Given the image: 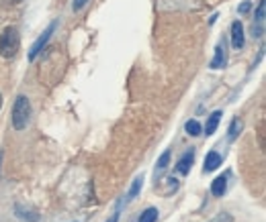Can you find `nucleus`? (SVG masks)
Returning a JSON list of instances; mask_svg holds the SVG:
<instances>
[{
    "label": "nucleus",
    "instance_id": "obj_11",
    "mask_svg": "<svg viewBox=\"0 0 266 222\" xmlns=\"http://www.w3.org/2000/svg\"><path fill=\"white\" fill-rule=\"evenodd\" d=\"M225 189H227V175L215 177L213 183H211V194H213V196H223Z\"/></svg>",
    "mask_w": 266,
    "mask_h": 222
},
{
    "label": "nucleus",
    "instance_id": "obj_1",
    "mask_svg": "<svg viewBox=\"0 0 266 222\" xmlns=\"http://www.w3.org/2000/svg\"><path fill=\"white\" fill-rule=\"evenodd\" d=\"M29 118H31V102H29L27 96H17L15 100V106H13V129L15 131H23L27 129V124H29Z\"/></svg>",
    "mask_w": 266,
    "mask_h": 222
},
{
    "label": "nucleus",
    "instance_id": "obj_13",
    "mask_svg": "<svg viewBox=\"0 0 266 222\" xmlns=\"http://www.w3.org/2000/svg\"><path fill=\"white\" fill-rule=\"evenodd\" d=\"M156 220H158V210L156 208H147L139 216V222H156Z\"/></svg>",
    "mask_w": 266,
    "mask_h": 222
},
{
    "label": "nucleus",
    "instance_id": "obj_19",
    "mask_svg": "<svg viewBox=\"0 0 266 222\" xmlns=\"http://www.w3.org/2000/svg\"><path fill=\"white\" fill-rule=\"evenodd\" d=\"M252 11V3H244L242 7H240V15H248Z\"/></svg>",
    "mask_w": 266,
    "mask_h": 222
},
{
    "label": "nucleus",
    "instance_id": "obj_14",
    "mask_svg": "<svg viewBox=\"0 0 266 222\" xmlns=\"http://www.w3.org/2000/svg\"><path fill=\"white\" fill-rule=\"evenodd\" d=\"M141 183H143V177H135L131 187H129V192H127V200H133L137 194H139V189H141Z\"/></svg>",
    "mask_w": 266,
    "mask_h": 222
},
{
    "label": "nucleus",
    "instance_id": "obj_2",
    "mask_svg": "<svg viewBox=\"0 0 266 222\" xmlns=\"http://www.w3.org/2000/svg\"><path fill=\"white\" fill-rule=\"evenodd\" d=\"M21 47V37H19V31L15 27H7L0 35V55L3 57H15L17 51Z\"/></svg>",
    "mask_w": 266,
    "mask_h": 222
},
{
    "label": "nucleus",
    "instance_id": "obj_6",
    "mask_svg": "<svg viewBox=\"0 0 266 222\" xmlns=\"http://www.w3.org/2000/svg\"><path fill=\"white\" fill-rule=\"evenodd\" d=\"M193 161H195V151L191 149V151H187V153L181 157V159H179V163H176V171H179L181 175H187V173L191 171Z\"/></svg>",
    "mask_w": 266,
    "mask_h": 222
},
{
    "label": "nucleus",
    "instance_id": "obj_5",
    "mask_svg": "<svg viewBox=\"0 0 266 222\" xmlns=\"http://www.w3.org/2000/svg\"><path fill=\"white\" fill-rule=\"evenodd\" d=\"M244 27L240 21H233L231 23V47L233 49H242L244 47Z\"/></svg>",
    "mask_w": 266,
    "mask_h": 222
},
{
    "label": "nucleus",
    "instance_id": "obj_22",
    "mask_svg": "<svg viewBox=\"0 0 266 222\" xmlns=\"http://www.w3.org/2000/svg\"><path fill=\"white\" fill-rule=\"evenodd\" d=\"M0 108H3V94H0Z\"/></svg>",
    "mask_w": 266,
    "mask_h": 222
},
{
    "label": "nucleus",
    "instance_id": "obj_15",
    "mask_svg": "<svg viewBox=\"0 0 266 222\" xmlns=\"http://www.w3.org/2000/svg\"><path fill=\"white\" fill-rule=\"evenodd\" d=\"M170 149H166L162 155H160V159H158V165H156V171H164L168 167V161H170Z\"/></svg>",
    "mask_w": 266,
    "mask_h": 222
},
{
    "label": "nucleus",
    "instance_id": "obj_4",
    "mask_svg": "<svg viewBox=\"0 0 266 222\" xmlns=\"http://www.w3.org/2000/svg\"><path fill=\"white\" fill-rule=\"evenodd\" d=\"M264 13H266V3L260 0L256 7V21H254V29H252L254 37H258V39H262V35H264Z\"/></svg>",
    "mask_w": 266,
    "mask_h": 222
},
{
    "label": "nucleus",
    "instance_id": "obj_7",
    "mask_svg": "<svg viewBox=\"0 0 266 222\" xmlns=\"http://www.w3.org/2000/svg\"><path fill=\"white\" fill-rule=\"evenodd\" d=\"M15 212H17V216H19L21 220H27V222H39V220H41V216H39L35 210H27V208H23L21 204H15Z\"/></svg>",
    "mask_w": 266,
    "mask_h": 222
},
{
    "label": "nucleus",
    "instance_id": "obj_17",
    "mask_svg": "<svg viewBox=\"0 0 266 222\" xmlns=\"http://www.w3.org/2000/svg\"><path fill=\"white\" fill-rule=\"evenodd\" d=\"M211 222H233V218L229 216V214H219L215 220H211Z\"/></svg>",
    "mask_w": 266,
    "mask_h": 222
},
{
    "label": "nucleus",
    "instance_id": "obj_10",
    "mask_svg": "<svg viewBox=\"0 0 266 222\" xmlns=\"http://www.w3.org/2000/svg\"><path fill=\"white\" fill-rule=\"evenodd\" d=\"M221 165V155L217 151H209L205 157V171H215Z\"/></svg>",
    "mask_w": 266,
    "mask_h": 222
},
{
    "label": "nucleus",
    "instance_id": "obj_20",
    "mask_svg": "<svg viewBox=\"0 0 266 222\" xmlns=\"http://www.w3.org/2000/svg\"><path fill=\"white\" fill-rule=\"evenodd\" d=\"M117 220H119V212H115V214L111 216V220H107V222H117Z\"/></svg>",
    "mask_w": 266,
    "mask_h": 222
},
{
    "label": "nucleus",
    "instance_id": "obj_9",
    "mask_svg": "<svg viewBox=\"0 0 266 222\" xmlns=\"http://www.w3.org/2000/svg\"><path fill=\"white\" fill-rule=\"evenodd\" d=\"M223 66H225V45L219 43L215 47V55L211 59V70H221Z\"/></svg>",
    "mask_w": 266,
    "mask_h": 222
},
{
    "label": "nucleus",
    "instance_id": "obj_23",
    "mask_svg": "<svg viewBox=\"0 0 266 222\" xmlns=\"http://www.w3.org/2000/svg\"><path fill=\"white\" fill-rule=\"evenodd\" d=\"M0 161H3V155H0Z\"/></svg>",
    "mask_w": 266,
    "mask_h": 222
},
{
    "label": "nucleus",
    "instance_id": "obj_12",
    "mask_svg": "<svg viewBox=\"0 0 266 222\" xmlns=\"http://www.w3.org/2000/svg\"><path fill=\"white\" fill-rule=\"evenodd\" d=\"M240 131H242V120L240 118H233L231 120V124H229V135H227V139L229 141H235V139H238V135H240Z\"/></svg>",
    "mask_w": 266,
    "mask_h": 222
},
{
    "label": "nucleus",
    "instance_id": "obj_18",
    "mask_svg": "<svg viewBox=\"0 0 266 222\" xmlns=\"http://www.w3.org/2000/svg\"><path fill=\"white\" fill-rule=\"evenodd\" d=\"M86 3H88V0H74L72 9H74V11H82V9L86 7Z\"/></svg>",
    "mask_w": 266,
    "mask_h": 222
},
{
    "label": "nucleus",
    "instance_id": "obj_16",
    "mask_svg": "<svg viewBox=\"0 0 266 222\" xmlns=\"http://www.w3.org/2000/svg\"><path fill=\"white\" fill-rule=\"evenodd\" d=\"M187 133L191 135V137H199L201 135V124H199V120H189L187 122Z\"/></svg>",
    "mask_w": 266,
    "mask_h": 222
},
{
    "label": "nucleus",
    "instance_id": "obj_21",
    "mask_svg": "<svg viewBox=\"0 0 266 222\" xmlns=\"http://www.w3.org/2000/svg\"><path fill=\"white\" fill-rule=\"evenodd\" d=\"M19 3H23V0H13V5H19Z\"/></svg>",
    "mask_w": 266,
    "mask_h": 222
},
{
    "label": "nucleus",
    "instance_id": "obj_3",
    "mask_svg": "<svg viewBox=\"0 0 266 222\" xmlns=\"http://www.w3.org/2000/svg\"><path fill=\"white\" fill-rule=\"evenodd\" d=\"M55 27H57V25H55V23H51V25H49V27H47V29L43 31V35H41V37H39V39H37V41L33 43L31 51H29V59H31V61H35V59H37V55H39V53L43 51V47H45V45L49 43V39H51V35H53Z\"/></svg>",
    "mask_w": 266,
    "mask_h": 222
},
{
    "label": "nucleus",
    "instance_id": "obj_8",
    "mask_svg": "<svg viewBox=\"0 0 266 222\" xmlns=\"http://www.w3.org/2000/svg\"><path fill=\"white\" fill-rule=\"evenodd\" d=\"M221 116H223V112H221V110H215L209 118H207V124H205V135H207V137H211V135L215 133V129L219 126Z\"/></svg>",
    "mask_w": 266,
    "mask_h": 222
}]
</instances>
